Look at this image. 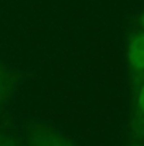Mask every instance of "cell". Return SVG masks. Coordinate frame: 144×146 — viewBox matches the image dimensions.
I'll return each mask as SVG.
<instances>
[{
    "label": "cell",
    "mask_w": 144,
    "mask_h": 146,
    "mask_svg": "<svg viewBox=\"0 0 144 146\" xmlns=\"http://www.w3.org/2000/svg\"><path fill=\"white\" fill-rule=\"evenodd\" d=\"M127 61L134 71H144V31L132 36L127 44Z\"/></svg>",
    "instance_id": "6da1fadb"
},
{
    "label": "cell",
    "mask_w": 144,
    "mask_h": 146,
    "mask_svg": "<svg viewBox=\"0 0 144 146\" xmlns=\"http://www.w3.org/2000/svg\"><path fill=\"white\" fill-rule=\"evenodd\" d=\"M134 129L144 133V82L139 88L134 101Z\"/></svg>",
    "instance_id": "7a4b0ae2"
},
{
    "label": "cell",
    "mask_w": 144,
    "mask_h": 146,
    "mask_svg": "<svg viewBox=\"0 0 144 146\" xmlns=\"http://www.w3.org/2000/svg\"><path fill=\"white\" fill-rule=\"evenodd\" d=\"M40 146H69L61 141H58L55 136H48L43 141V143H40Z\"/></svg>",
    "instance_id": "3957f363"
},
{
    "label": "cell",
    "mask_w": 144,
    "mask_h": 146,
    "mask_svg": "<svg viewBox=\"0 0 144 146\" xmlns=\"http://www.w3.org/2000/svg\"><path fill=\"white\" fill-rule=\"evenodd\" d=\"M141 24H143V27H144V16H143V19H141Z\"/></svg>",
    "instance_id": "277c9868"
},
{
    "label": "cell",
    "mask_w": 144,
    "mask_h": 146,
    "mask_svg": "<svg viewBox=\"0 0 144 146\" xmlns=\"http://www.w3.org/2000/svg\"><path fill=\"white\" fill-rule=\"evenodd\" d=\"M130 146H136V145H130Z\"/></svg>",
    "instance_id": "5b68a950"
}]
</instances>
